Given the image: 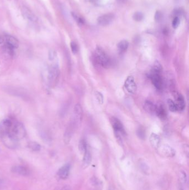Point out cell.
<instances>
[{"label": "cell", "instance_id": "6da1fadb", "mask_svg": "<svg viewBox=\"0 0 189 190\" xmlns=\"http://www.w3.org/2000/svg\"><path fill=\"white\" fill-rule=\"evenodd\" d=\"M95 59L99 65L104 68H108L111 64L109 56L104 50L99 47L95 51Z\"/></svg>", "mask_w": 189, "mask_h": 190}, {"label": "cell", "instance_id": "7a4b0ae2", "mask_svg": "<svg viewBox=\"0 0 189 190\" xmlns=\"http://www.w3.org/2000/svg\"><path fill=\"white\" fill-rule=\"evenodd\" d=\"M9 133L17 140H21L26 136V130L23 125L17 122L12 124Z\"/></svg>", "mask_w": 189, "mask_h": 190}, {"label": "cell", "instance_id": "3957f363", "mask_svg": "<svg viewBox=\"0 0 189 190\" xmlns=\"http://www.w3.org/2000/svg\"><path fill=\"white\" fill-rule=\"evenodd\" d=\"M1 138L4 144L8 148L14 149L17 147L18 141L15 137L11 135L10 133H6L1 136Z\"/></svg>", "mask_w": 189, "mask_h": 190}, {"label": "cell", "instance_id": "277c9868", "mask_svg": "<svg viewBox=\"0 0 189 190\" xmlns=\"http://www.w3.org/2000/svg\"><path fill=\"white\" fill-rule=\"evenodd\" d=\"M60 75V70L57 64H54L50 66L48 70V80L50 84L55 85Z\"/></svg>", "mask_w": 189, "mask_h": 190}, {"label": "cell", "instance_id": "5b68a950", "mask_svg": "<svg viewBox=\"0 0 189 190\" xmlns=\"http://www.w3.org/2000/svg\"><path fill=\"white\" fill-rule=\"evenodd\" d=\"M150 79L151 81L153 84L154 85L155 87L158 90H163V81L161 77V74L154 72L151 71L150 74Z\"/></svg>", "mask_w": 189, "mask_h": 190}, {"label": "cell", "instance_id": "8992f818", "mask_svg": "<svg viewBox=\"0 0 189 190\" xmlns=\"http://www.w3.org/2000/svg\"><path fill=\"white\" fill-rule=\"evenodd\" d=\"M160 154L166 157H172L175 155V151L169 145L164 144L160 145L157 149Z\"/></svg>", "mask_w": 189, "mask_h": 190}, {"label": "cell", "instance_id": "52a82bcc", "mask_svg": "<svg viewBox=\"0 0 189 190\" xmlns=\"http://www.w3.org/2000/svg\"><path fill=\"white\" fill-rule=\"evenodd\" d=\"M173 95L175 100L174 102L176 106L177 111H183L185 107V102L184 97L183 96V95L176 91H174L173 92Z\"/></svg>", "mask_w": 189, "mask_h": 190}, {"label": "cell", "instance_id": "ba28073f", "mask_svg": "<svg viewBox=\"0 0 189 190\" xmlns=\"http://www.w3.org/2000/svg\"><path fill=\"white\" fill-rule=\"evenodd\" d=\"M83 118V110L81 106L78 104L75 106L73 111V124L79 125Z\"/></svg>", "mask_w": 189, "mask_h": 190}, {"label": "cell", "instance_id": "9c48e42d", "mask_svg": "<svg viewBox=\"0 0 189 190\" xmlns=\"http://www.w3.org/2000/svg\"><path fill=\"white\" fill-rule=\"evenodd\" d=\"M124 86L126 91L130 94H134L136 90V85L133 76H129L125 81Z\"/></svg>", "mask_w": 189, "mask_h": 190}, {"label": "cell", "instance_id": "30bf717a", "mask_svg": "<svg viewBox=\"0 0 189 190\" xmlns=\"http://www.w3.org/2000/svg\"><path fill=\"white\" fill-rule=\"evenodd\" d=\"M114 19V16L112 14L102 15L98 17L97 21L99 25L105 26L111 24Z\"/></svg>", "mask_w": 189, "mask_h": 190}, {"label": "cell", "instance_id": "8fae6325", "mask_svg": "<svg viewBox=\"0 0 189 190\" xmlns=\"http://www.w3.org/2000/svg\"><path fill=\"white\" fill-rule=\"evenodd\" d=\"M110 121H111V124L113 126V128L115 131V133L121 134L122 135L125 134L123 125L119 119L115 117H112Z\"/></svg>", "mask_w": 189, "mask_h": 190}, {"label": "cell", "instance_id": "7c38bea8", "mask_svg": "<svg viewBox=\"0 0 189 190\" xmlns=\"http://www.w3.org/2000/svg\"><path fill=\"white\" fill-rule=\"evenodd\" d=\"M11 171L13 173L23 176H28L31 173L30 169L28 168L21 165H17L12 167L11 169Z\"/></svg>", "mask_w": 189, "mask_h": 190}, {"label": "cell", "instance_id": "4fadbf2b", "mask_svg": "<svg viewBox=\"0 0 189 190\" xmlns=\"http://www.w3.org/2000/svg\"><path fill=\"white\" fill-rule=\"evenodd\" d=\"M155 113L161 120H165L167 117V112L164 106L162 103H158L155 105Z\"/></svg>", "mask_w": 189, "mask_h": 190}, {"label": "cell", "instance_id": "5bb4252c", "mask_svg": "<svg viewBox=\"0 0 189 190\" xmlns=\"http://www.w3.org/2000/svg\"><path fill=\"white\" fill-rule=\"evenodd\" d=\"M13 122L9 119H6L0 123V136L10 132Z\"/></svg>", "mask_w": 189, "mask_h": 190}, {"label": "cell", "instance_id": "9a60e30c", "mask_svg": "<svg viewBox=\"0 0 189 190\" xmlns=\"http://www.w3.org/2000/svg\"><path fill=\"white\" fill-rule=\"evenodd\" d=\"M70 165L69 164H66L61 167L57 172V175L60 179L65 180L68 178L70 174Z\"/></svg>", "mask_w": 189, "mask_h": 190}, {"label": "cell", "instance_id": "2e32d148", "mask_svg": "<svg viewBox=\"0 0 189 190\" xmlns=\"http://www.w3.org/2000/svg\"><path fill=\"white\" fill-rule=\"evenodd\" d=\"M22 15L25 17V19L30 21L32 22H36L38 21L37 17L35 16L27 7H23L22 9Z\"/></svg>", "mask_w": 189, "mask_h": 190}, {"label": "cell", "instance_id": "e0dca14e", "mask_svg": "<svg viewBox=\"0 0 189 190\" xmlns=\"http://www.w3.org/2000/svg\"><path fill=\"white\" fill-rule=\"evenodd\" d=\"M149 141L150 144L153 148L157 149L159 147L160 145V138L156 134L152 133L151 134L150 136Z\"/></svg>", "mask_w": 189, "mask_h": 190}, {"label": "cell", "instance_id": "ac0fdd59", "mask_svg": "<svg viewBox=\"0 0 189 190\" xmlns=\"http://www.w3.org/2000/svg\"><path fill=\"white\" fill-rule=\"evenodd\" d=\"M144 110L149 114H154L155 111V105L150 101H146L144 104Z\"/></svg>", "mask_w": 189, "mask_h": 190}, {"label": "cell", "instance_id": "d6986e66", "mask_svg": "<svg viewBox=\"0 0 189 190\" xmlns=\"http://www.w3.org/2000/svg\"><path fill=\"white\" fill-rule=\"evenodd\" d=\"M117 47L120 53H123L128 49L129 47V42L126 40H122L118 43Z\"/></svg>", "mask_w": 189, "mask_h": 190}, {"label": "cell", "instance_id": "ffe728a7", "mask_svg": "<svg viewBox=\"0 0 189 190\" xmlns=\"http://www.w3.org/2000/svg\"><path fill=\"white\" fill-rule=\"evenodd\" d=\"M83 164L86 166H88L90 165L92 161V156L90 153V151L87 150L84 153V157H83Z\"/></svg>", "mask_w": 189, "mask_h": 190}, {"label": "cell", "instance_id": "44dd1931", "mask_svg": "<svg viewBox=\"0 0 189 190\" xmlns=\"http://www.w3.org/2000/svg\"><path fill=\"white\" fill-rule=\"evenodd\" d=\"M162 71H163V67L160 64V63L158 61H155L153 65L152 70L151 71L161 74L162 72Z\"/></svg>", "mask_w": 189, "mask_h": 190}, {"label": "cell", "instance_id": "7402d4cb", "mask_svg": "<svg viewBox=\"0 0 189 190\" xmlns=\"http://www.w3.org/2000/svg\"><path fill=\"white\" fill-rule=\"evenodd\" d=\"M28 148L33 151H39L41 150V145L36 142H31L28 145Z\"/></svg>", "mask_w": 189, "mask_h": 190}, {"label": "cell", "instance_id": "603a6c76", "mask_svg": "<svg viewBox=\"0 0 189 190\" xmlns=\"http://www.w3.org/2000/svg\"><path fill=\"white\" fill-rule=\"evenodd\" d=\"M78 147H79V150L82 153H85V152L86 151V150H87V142L84 139L80 141V143H79V145H78Z\"/></svg>", "mask_w": 189, "mask_h": 190}, {"label": "cell", "instance_id": "cb8c5ba5", "mask_svg": "<svg viewBox=\"0 0 189 190\" xmlns=\"http://www.w3.org/2000/svg\"><path fill=\"white\" fill-rule=\"evenodd\" d=\"M133 18L135 21L140 22L144 19V15L141 12H136L133 16Z\"/></svg>", "mask_w": 189, "mask_h": 190}, {"label": "cell", "instance_id": "d4e9b609", "mask_svg": "<svg viewBox=\"0 0 189 190\" xmlns=\"http://www.w3.org/2000/svg\"><path fill=\"white\" fill-rule=\"evenodd\" d=\"M168 105V107L169 110L171 111V112H176L177 111V109H176V106L175 104L174 101H173V100L171 99H169L167 101Z\"/></svg>", "mask_w": 189, "mask_h": 190}, {"label": "cell", "instance_id": "484cf974", "mask_svg": "<svg viewBox=\"0 0 189 190\" xmlns=\"http://www.w3.org/2000/svg\"><path fill=\"white\" fill-rule=\"evenodd\" d=\"M70 47L71 50L72 51V52L73 54H77L78 51V47L77 44L75 42H72L70 43Z\"/></svg>", "mask_w": 189, "mask_h": 190}, {"label": "cell", "instance_id": "4316f807", "mask_svg": "<svg viewBox=\"0 0 189 190\" xmlns=\"http://www.w3.org/2000/svg\"><path fill=\"white\" fill-rule=\"evenodd\" d=\"M137 135L140 139L144 140L145 138V133L144 130L141 128L139 129L137 131Z\"/></svg>", "mask_w": 189, "mask_h": 190}, {"label": "cell", "instance_id": "83f0119b", "mask_svg": "<svg viewBox=\"0 0 189 190\" xmlns=\"http://www.w3.org/2000/svg\"><path fill=\"white\" fill-rule=\"evenodd\" d=\"M180 22V21L179 18L178 17H175L172 22V25H173V28L174 29L178 28Z\"/></svg>", "mask_w": 189, "mask_h": 190}, {"label": "cell", "instance_id": "f1b7e54d", "mask_svg": "<svg viewBox=\"0 0 189 190\" xmlns=\"http://www.w3.org/2000/svg\"><path fill=\"white\" fill-rule=\"evenodd\" d=\"M72 15H73V17L75 18V20H76V21L77 22V23H78L79 25H83V24H84V22H84V20H83V19H82L81 17H79L78 15L75 14L74 13H73V14H72Z\"/></svg>", "mask_w": 189, "mask_h": 190}, {"label": "cell", "instance_id": "f546056e", "mask_svg": "<svg viewBox=\"0 0 189 190\" xmlns=\"http://www.w3.org/2000/svg\"><path fill=\"white\" fill-rule=\"evenodd\" d=\"M95 96L97 97V99L98 100V102L100 104H102L103 103V96L101 93L99 92H95Z\"/></svg>", "mask_w": 189, "mask_h": 190}, {"label": "cell", "instance_id": "4dcf8cb0", "mask_svg": "<svg viewBox=\"0 0 189 190\" xmlns=\"http://www.w3.org/2000/svg\"><path fill=\"white\" fill-rule=\"evenodd\" d=\"M180 180L181 181V182L183 184H185L187 181V176H186V174H185L184 171H181L180 172Z\"/></svg>", "mask_w": 189, "mask_h": 190}, {"label": "cell", "instance_id": "1f68e13d", "mask_svg": "<svg viewBox=\"0 0 189 190\" xmlns=\"http://www.w3.org/2000/svg\"><path fill=\"white\" fill-rule=\"evenodd\" d=\"M57 59V54L55 50H50L49 52V59L50 60H55Z\"/></svg>", "mask_w": 189, "mask_h": 190}, {"label": "cell", "instance_id": "d6a6232c", "mask_svg": "<svg viewBox=\"0 0 189 190\" xmlns=\"http://www.w3.org/2000/svg\"><path fill=\"white\" fill-rule=\"evenodd\" d=\"M162 19V14L159 11H158L156 12L155 15V20L156 22H160Z\"/></svg>", "mask_w": 189, "mask_h": 190}, {"label": "cell", "instance_id": "836d02e7", "mask_svg": "<svg viewBox=\"0 0 189 190\" xmlns=\"http://www.w3.org/2000/svg\"><path fill=\"white\" fill-rule=\"evenodd\" d=\"M93 2H94V3H97V2H98V0H91Z\"/></svg>", "mask_w": 189, "mask_h": 190}]
</instances>
